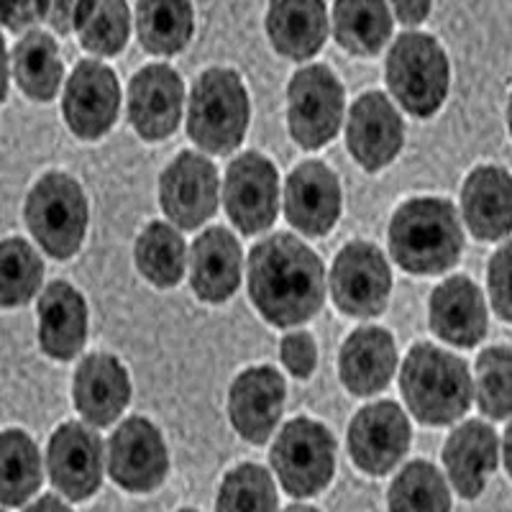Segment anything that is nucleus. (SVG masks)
<instances>
[{
  "mask_svg": "<svg viewBox=\"0 0 512 512\" xmlns=\"http://www.w3.org/2000/svg\"><path fill=\"white\" fill-rule=\"evenodd\" d=\"M249 292L272 326L290 328L313 318L326 300V269L315 251L290 233H277L251 249Z\"/></svg>",
  "mask_w": 512,
  "mask_h": 512,
  "instance_id": "obj_1",
  "label": "nucleus"
},
{
  "mask_svg": "<svg viewBox=\"0 0 512 512\" xmlns=\"http://www.w3.org/2000/svg\"><path fill=\"white\" fill-rule=\"evenodd\" d=\"M390 251L410 274H441L459 262L464 231L456 208L441 198H415L395 210Z\"/></svg>",
  "mask_w": 512,
  "mask_h": 512,
  "instance_id": "obj_2",
  "label": "nucleus"
},
{
  "mask_svg": "<svg viewBox=\"0 0 512 512\" xmlns=\"http://www.w3.org/2000/svg\"><path fill=\"white\" fill-rule=\"evenodd\" d=\"M400 392L410 413L425 425H451L474 400L469 367L433 344H418L402 361Z\"/></svg>",
  "mask_w": 512,
  "mask_h": 512,
  "instance_id": "obj_3",
  "label": "nucleus"
},
{
  "mask_svg": "<svg viewBox=\"0 0 512 512\" xmlns=\"http://www.w3.org/2000/svg\"><path fill=\"white\" fill-rule=\"evenodd\" d=\"M249 128V93L244 80L226 67H213L198 77L187 105V134L210 154L239 149Z\"/></svg>",
  "mask_w": 512,
  "mask_h": 512,
  "instance_id": "obj_4",
  "label": "nucleus"
},
{
  "mask_svg": "<svg viewBox=\"0 0 512 512\" xmlns=\"http://www.w3.org/2000/svg\"><path fill=\"white\" fill-rule=\"evenodd\" d=\"M336 454V438L326 425L295 418L269 448V472L292 500H310L333 482Z\"/></svg>",
  "mask_w": 512,
  "mask_h": 512,
  "instance_id": "obj_5",
  "label": "nucleus"
},
{
  "mask_svg": "<svg viewBox=\"0 0 512 512\" xmlns=\"http://www.w3.org/2000/svg\"><path fill=\"white\" fill-rule=\"evenodd\" d=\"M448 82V57L431 34L408 31L392 44L387 54V85L410 116L431 118L446 100Z\"/></svg>",
  "mask_w": 512,
  "mask_h": 512,
  "instance_id": "obj_6",
  "label": "nucleus"
},
{
  "mask_svg": "<svg viewBox=\"0 0 512 512\" xmlns=\"http://www.w3.org/2000/svg\"><path fill=\"white\" fill-rule=\"evenodd\" d=\"M26 226L49 256H75L88 231V198L80 182L64 172L41 177L26 198Z\"/></svg>",
  "mask_w": 512,
  "mask_h": 512,
  "instance_id": "obj_7",
  "label": "nucleus"
},
{
  "mask_svg": "<svg viewBox=\"0 0 512 512\" xmlns=\"http://www.w3.org/2000/svg\"><path fill=\"white\" fill-rule=\"evenodd\" d=\"M105 474L128 495H149L169 477V448L152 420L128 418L105 443Z\"/></svg>",
  "mask_w": 512,
  "mask_h": 512,
  "instance_id": "obj_8",
  "label": "nucleus"
},
{
  "mask_svg": "<svg viewBox=\"0 0 512 512\" xmlns=\"http://www.w3.org/2000/svg\"><path fill=\"white\" fill-rule=\"evenodd\" d=\"M344 88L326 64H310L295 72L287 85V123L303 149L326 146L341 128Z\"/></svg>",
  "mask_w": 512,
  "mask_h": 512,
  "instance_id": "obj_9",
  "label": "nucleus"
},
{
  "mask_svg": "<svg viewBox=\"0 0 512 512\" xmlns=\"http://www.w3.org/2000/svg\"><path fill=\"white\" fill-rule=\"evenodd\" d=\"M44 466L59 497L67 502L90 500L105 479L103 438L88 423H62L49 438Z\"/></svg>",
  "mask_w": 512,
  "mask_h": 512,
  "instance_id": "obj_10",
  "label": "nucleus"
},
{
  "mask_svg": "<svg viewBox=\"0 0 512 512\" xmlns=\"http://www.w3.org/2000/svg\"><path fill=\"white\" fill-rule=\"evenodd\" d=\"M413 443V428L400 405L384 400L361 408L349 425V456L359 472L384 477L395 472Z\"/></svg>",
  "mask_w": 512,
  "mask_h": 512,
  "instance_id": "obj_11",
  "label": "nucleus"
},
{
  "mask_svg": "<svg viewBox=\"0 0 512 512\" xmlns=\"http://www.w3.org/2000/svg\"><path fill=\"white\" fill-rule=\"evenodd\" d=\"M331 295L341 313L374 318L387 308L392 272L382 251L367 241H354L338 251L331 269Z\"/></svg>",
  "mask_w": 512,
  "mask_h": 512,
  "instance_id": "obj_12",
  "label": "nucleus"
},
{
  "mask_svg": "<svg viewBox=\"0 0 512 512\" xmlns=\"http://www.w3.org/2000/svg\"><path fill=\"white\" fill-rule=\"evenodd\" d=\"M228 218L246 236L267 231L280 208V180L277 169L262 154L249 152L233 159L223 187Z\"/></svg>",
  "mask_w": 512,
  "mask_h": 512,
  "instance_id": "obj_13",
  "label": "nucleus"
},
{
  "mask_svg": "<svg viewBox=\"0 0 512 512\" xmlns=\"http://www.w3.org/2000/svg\"><path fill=\"white\" fill-rule=\"evenodd\" d=\"M121 108V88L111 67L82 59L64 88L62 111L70 131L80 139H100L113 128Z\"/></svg>",
  "mask_w": 512,
  "mask_h": 512,
  "instance_id": "obj_14",
  "label": "nucleus"
},
{
  "mask_svg": "<svg viewBox=\"0 0 512 512\" xmlns=\"http://www.w3.org/2000/svg\"><path fill=\"white\" fill-rule=\"evenodd\" d=\"M159 200L175 226H203L218 208L216 164L203 154L182 152L159 177Z\"/></svg>",
  "mask_w": 512,
  "mask_h": 512,
  "instance_id": "obj_15",
  "label": "nucleus"
},
{
  "mask_svg": "<svg viewBox=\"0 0 512 512\" xmlns=\"http://www.w3.org/2000/svg\"><path fill=\"white\" fill-rule=\"evenodd\" d=\"M441 461L448 484L461 500H479L500 466V436L484 420H466L446 438Z\"/></svg>",
  "mask_w": 512,
  "mask_h": 512,
  "instance_id": "obj_16",
  "label": "nucleus"
},
{
  "mask_svg": "<svg viewBox=\"0 0 512 512\" xmlns=\"http://www.w3.org/2000/svg\"><path fill=\"white\" fill-rule=\"evenodd\" d=\"M285 379L272 367H251L233 379L228 392V418L233 431L251 446L274 436L285 410Z\"/></svg>",
  "mask_w": 512,
  "mask_h": 512,
  "instance_id": "obj_17",
  "label": "nucleus"
},
{
  "mask_svg": "<svg viewBox=\"0 0 512 512\" xmlns=\"http://www.w3.org/2000/svg\"><path fill=\"white\" fill-rule=\"evenodd\" d=\"M185 85L167 64H149L128 85V116L144 141H162L180 126Z\"/></svg>",
  "mask_w": 512,
  "mask_h": 512,
  "instance_id": "obj_18",
  "label": "nucleus"
},
{
  "mask_svg": "<svg viewBox=\"0 0 512 512\" xmlns=\"http://www.w3.org/2000/svg\"><path fill=\"white\" fill-rule=\"evenodd\" d=\"M402 141H405V126L387 95L367 93L351 105L346 144L351 157L367 172H377L395 162Z\"/></svg>",
  "mask_w": 512,
  "mask_h": 512,
  "instance_id": "obj_19",
  "label": "nucleus"
},
{
  "mask_svg": "<svg viewBox=\"0 0 512 512\" xmlns=\"http://www.w3.org/2000/svg\"><path fill=\"white\" fill-rule=\"evenodd\" d=\"M285 216L305 236H323L341 216V185L323 162H303L287 177Z\"/></svg>",
  "mask_w": 512,
  "mask_h": 512,
  "instance_id": "obj_20",
  "label": "nucleus"
},
{
  "mask_svg": "<svg viewBox=\"0 0 512 512\" xmlns=\"http://www.w3.org/2000/svg\"><path fill=\"white\" fill-rule=\"evenodd\" d=\"M72 400L80 418L93 428L113 425L131 400L126 367L111 354H90L80 361L72 384Z\"/></svg>",
  "mask_w": 512,
  "mask_h": 512,
  "instance_id": "obj_21",
  "label": "nucleus"
},
{
  "mask_svg": "<svg viewBox=\"0 0 512 512\" xmlns=\"http://www.w3.org/2000/svg\"><path fill=\"white\" fill-rule=\"evenodd\" d=\"M428 318L433 333L459 349L477 346L489 328L484 295L469 277H451L441 282L431 295Z\"/></svg>",
  "mask_w": 512,
  "mask_h": 512,
  "instance_id": "obj_22",
  "label": "nucleus"
},
{
  "mask_svg": "<svg viewBox=\"0 0 512 512\" xmlns=\"http://www.w3.org/2000/svg\"><path fill=\"white\" fill-rule=\"evenodd\" d=\"M461 216L479 241H500L512 233V175L497 164L472 169L461 187Z\"/></svg>",
  "mask_w": 512,
  "mask_h": 512,
  "instance_id": "obj_23",
  "label": "nucleus"
},
{
  "mask_svg": "<svg viewBox=\"0 0 512 512\" xmlns=\"http://www.w3.org/2000/svg\"><path fill=\"white\" fill-rule=\"evenodd\" d=\"M397 367L395 338L379 326H364L346 338L338 356V374L356 397L377 395L390 384Z\"/></svg>",
  "mask_w": 512,
  "mask_h": 512,
  "instance_id": "obj_24",
  "label": "nucleus"
},
{
  "mask_svg": "<svg viewBox=\"0 0 512 512\" xmlns=\"http://www.w3.org/2000/svg\"><path fill=\"white\" fill-rule=\"evenodd\" d=\"M88 341V305L67 282H52L39 297V344L57 361L75 359Z\"/></svg>",
  "mask_w": 512,
  "mask_h": 512,
  "instance_id": "obj_25",
  "label": "nucleus"
},
{
  "mask_svg": "<svg viewBox=\"0 0 512 512\" xmlns=\"http://www.w3.org/2000/svg\"><path fill=\"white\" fill-rule=\"evenodd\" d=\"M241 282V246L226 228L200 233L190 251V285L205 303H226Z\"/></svg>",
  "mask_w": 512,
  "mask_h": 512,
  "instance_id": "obj_26",
  "label": "nucleus"
},
{
  "mask_svg": "<svg viewBox=\"0 0 512 512\" xmlns=\"http://www.w3.org/2000/svg\"><path fill=\"white\" fill-rule=\"evenodd\" d=\"M267 34L274 52L287 59H310L328 39V11L323 0H269Z\"/></svg>",
  "mask_w": 512,
  "mask_h": 512,
  "instance_id": "obj_27",
  "label": "nucleus"
},
{
  "mask_svg": "<svg viewBox=\"0 0 512 512\" xmlns=\"http://www.w3.org/2000/svg\"><path fill=\"white\" fill-rule=\"evenodd\" d=\"M333 36L356 57H374L392 36V11L387 0H336Z\"/></svg>",
  "mask_w": 512,
  "mask_h": 512,
  "instance_id": "obj_28",
  "label": "nucleus"
},
{
  "mask_svg": "<svg viewBox=\"0 0 512 512\" xmlns=\"http://www.w3.org/2000/svg\"><path fill=\"white\" fill-rule=\"evenodd\" d=\"M195 34L192 0H139L136 3V36L149 54L182 52Z\"/></svg>",
  "mask_w": 512,
  "mask_h": 512,
  "instance_id": "obj_29",
  "label": "nucleus"
},
{
  "mask_svg": "<svg viewBox=\"0 0 512 512\" xmlns=\"http://www.w3.org/2000/svg\"><path fill=\"white\" fill-rule=\"evenodd\" d=\"M44 482V459L26 431L0 433V505L24 507Z\"/></svg>",
  "mask_w": 512,
  "mask_h": 512,
  "instance_id": "obj_30",
  "label": "nucleus"
},
{
  "mask_svg": "<svg viewBox=\"0 0 512 512\" xmlns=\"http://www.w3.org/2000/svg\"><path fill=\"white\" fill-rule=\"evenodd\" d=\"M387 512H454V489L436 464H405L387 489Z\"/></svg>",
  "mask_w": 512,
  "mask_h": 512,
  "instance_id": "obj_31",
  "label": "nucleus"
},
{
  "mask_svg": "<svg viewBox=\"0 0 512 512\" xmlns=\"http://www.w3.org/2000/svg\"><path fill=\"white\" fill-rule=\"evenodd\" d=\"M72 31L95 57H116L131 36V11L126 0H77Z\"/></svg>",
  "mask_w": 512,
  "mask_h": 512,
  "instance_id": "obj_32",
  "label": "nucleus"
},
{
  "mask_svg": "<svg viewBox=\"0 0 512 512\" xmlns=\"http://www.w3.org/2000/svg\"><path fill=\"white\" fill-rule=\"evenodd\" d=\"M62 59L57 41L44 31H26L13 49V77L31 100H52L62 85Z\"/></svg>",
  "mask_w": 512,
  "mask_h": 512,
  "instance_id": "obj_33",
  "label": "nucleus"
},
{
  "mask_svg": "<svg viewBox=\"0 0 512 512\" xmlns=\"http://www.w3.org/2000/svg\"><path fill=\"white\" fill-rule=\"evenodd\" d=\"M216 512H280V484L267 466H233L216 492Z\"/></svg>",
  "mask_w": 512,
  "mask_h": 512,
  "instance_id": "obj_34",
  "label": "nucleus"
},
{
  "mask_svg": "<svg viewBox=\"0 0 512 512\" xmlns=\"http://www.w3.org/2000/svg\"><path fill=\"white\" fill-rule=\"evenodd\" d=\"M134 256L144 280L157 287H175L187 267L185 241L169 223H149L136 239Z\"/></svg>",
  "mask_w": 512,
  "mask_h": 512,
  "instance_id": "obj_35",
  "label": "nucleus"
},
{
  "mask_svg": "<svg viewBox=\"0 0 512 512\" xmlns=\"http://www.w3.org/2000/svg\"><path fill=\"white\" fill-rule=\"evenodd\" d=\"M44 280V264L24 239L0 241V308L29 303Z\"/></svg>",
  "mask_w": 512,
  "mask_h": 512,
  "instance_id": "obj_36",
  "label": "nucleus"
},
{
  "mask_svg": "<svg viewBox=\"0 0 512 512\" xmlns=\"http://www.w3.org/2000/svg\"><path fill=\"white\" fill-rule=\"evenodd\" d=\"M474 400L489 420L512 418V349L492 346L479 354Z\"/></svg>",
  "mask_w": 512,
  "mask_h": 512,
  "instance_id": "obj_37",
  "label": "nucleus"
},
{
  "mask_svg": "<svg viewBox=\"0 0 512 512\" xmlns=\"http://www.w3.org/2000/svg\"><path fill=\"white\" fill-rule=\"evenodd\" d=\"M487 290L495 313L512 323V241L500 246L495 256L489 259Z\"/></svg>",
  "mask_w": 512,
  "mask_h": 512,
  "instance_id": "obj_38",
  "label": "nucleus"
},
{
  "mask_svg": "<svg viewBox=\"0 0 512 512\" xmlns=\"http://www.w3.org/2000/svg\"><path fill=\"white\" fill-rule=\"evenodd\" d=\"M280 356L292 377L308 379L315 372V364H318V346H315L310 333L297 331L282 338Z\"/></svg>",
  "mask_w": 512,
  "mask_h": 512,
  "instance_id": "obj_39",
  "label": "nucleus"
},
{
  "mask_svg": "<svg viewBox=\"0 0 512 512\" xmlns=\"http://www.w3.org/2000/svg\"><path fill=\"white\" fill-rule=\"evenodd\" d=\"M49 0H18L16 13H13V21L8 24L11 31H26L31 26H36L39 21L47 18Z\"/></svg>",
  "mask_w": 512,
  "mask_h": 512,
  "instance_id": "obj_40",
  "label": "nucleus"
},
{
  "mask_svg": "<svg viewBox=\"0 0 512 512\" xmlns=\"http://www.w3.org/2000/svg\"><path fill=\"white\" fill-rule=\"evenodd\" d=\"M390 8L400 24L418 26L431 16L433 0H390Z\"/></svg>",
  "mask_w": 512,
  "mask_h": 512,
  "instance_id": "obj_41",
  "label": "nucleus"
},
{
  "mask_svg": "<svg viewBox=\"0 0 512 512\" xmlns=\"http://www.w3.org/2000/svg\"><path fill=\"white\" fill-rule=\"evenodd\" d=\"M77 0H49V11L44 21L54 26L59 34H70L72 21H75Z\"/></svg>",
  "mask_w": 512,
  "mask_h": 512,
  "instance_id": "obj_42",
  "label": "nucleus"
},
{
  "mask_svg": "<svg viewBox=\"0 0 512 512\" xmlns=\"http://www.w3.org/2000/svg\"><path fill=\"white\" fill-rule=\"evenodd\" d=\"M24 512H75L72 502H67L59 495H41L36 500L26 502Z\"/></svg>",
  "mask_w": 512,
  "mask_h": 512,
  "instance_id": "obj_43",
  "label": "nucleus"
},
{
  "mask_svg": "<svg viewBox=\"0 0 512 512\" xmlns=\"http://www.w3.org/2000/svg\"><path fill=\"white\" fill-rule=\"evenodd\" d=\"M500 461L505 464L507 477L512 479V423L505 428V436L500 438Z\"/></svg>",
  "mask_w": 512,
  "mask_h": 512,
  "instance_id": "obj_44",
  "label": "nucleus"
},
{
  "mask_svg": "<svg viewBox=\"0 0 512 512\" xmlns=\"http://www.w3.org/2000/svg\"><path fill=\"white\" fill-rule=\"evenodd\" d=\"M8 95V54H6V41L0 36V103Z\"/></svg>",
  "mask_w": 512,
  "mask_h": 512,
  "instance_id": "obj_45",
  "label": "nucleus"
},
{
  "mask_svg": "<svg viewBox=\"0 0 512 512\" xmlns=\"http://www.w3.org/2000/svg\"><path fill=\"white\" fill-rule=\"evenodd\" d=\"M18 0H0V26H8L13 21Z\"/></svg>",
  "mask_w": 512,
  "mask_h": 512,
  "instance_id": "obj_46",
  "label": "nucleus"
},
{
  "mask_svg": "<svg viewBox=\"0 0 512 512\" xmlns=\"http://www.w3.org/2000/svg\"><path fill=\"white\" fill-rule=\"evenodd\" d=\"M280 512H323V510H318V507H313V505H305L303 500H295L292 505H287L285 510H280Z\"/></svg>",
  "mask_w": 512,
  "mask_h": 512,
  "instance_id": "obj_47",
  "label": "nucleus"
},
{
  "mask_svg": "<svg viewBox=\"0 0 512 512\" xmlns=\"http://www.w3.org/2000/svg\"><path fill=\"white\" fill-rule=\"evenodd\" d=\"M507 126H510V134H512V95L507 100Z\"/></svg>",
  "mask_w": 512,
  "mask_h": 512,
  "instance_id": "obj_48",
  "label": "nucleus"
},
{
  "mask_svg": "<svg viewBox=\"0 0 512 512\" xmlns=\"http://www.w3.org/2000/svg\"><path fill=\"white\" fill-rule=\"evenodd\" d=\"M177 512H200V510H195V507H182V510H177Z\"/></svg>",
  "mask_w": 512,
  "mask_h": 512,
  "instance_id": "obj_49",
  "label": "nucleus"
},
{
  "mask_svg": "<svg viewBox=\"0 0 512 512\" xmlns=\"http://www.w3.org/2000/svg\"><path fill=\"white\" fill-rule=\"evenodd\" d=\"M0 512H8V507H3V505H0Z\"/></svg>",
  "mask_w": 512,
  "mask_h": 512,
  "instance_id": "obj_50",
  "label": "nucleus"
}]
</instances>
